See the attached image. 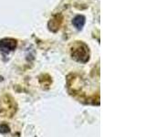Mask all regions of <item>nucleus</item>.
Segmentation results:
<instances>
[{
    "mask_svg": "<svg viewBox=\"0 0 146 137\" xmlns=\"http://www.w3.org/2000/svg\"><path fill=\"white\" fill-rule=\"evenodd\" d=\"M71 57L78 62L86 63L90 59V50L88 46L83 42L77 41L71 49Z\"/></svg>",
    "mask_w": 146,
    "mask_h": 137,
    "instance_id": "nucleus-1",
    "label": "nucleus"
},
{
    "mask_svg": "<svg viewBox=\"0 0 146 137\" xmlns=\"http://www.w3.org/2000/svg\"><path fill=\"white\" fill-rule=\"evenodd\" d=\"M17 48V40L14 39H3L0 40V51L9 53Z\"/></svg>",
    "mask_w": 146,
    "mask_h": 137,
    "instance_id": "nucleus-2",
    "label": "nucleus"
},
{
    "mask_svg": "<svg viewBox=\"0 0 146 137\" xmlns=\"http://www.w3.org/2000/svg\"><path fill=\"white\" fill-rule=\"evenodd\" d=\"M85 17L82 15H78L76 16L72 20V24L78 30H81L82 27H84L85 24Z\"/></svg>",
    "mask_w": 146,
    "mask_h": 137,
    "instance_id": "nucleus-3",
    "label": "nucleus"
},
{
    "mask_svg": "<svg viewBox=\"0 0 146 137\" xmlns=\"http://www.w3.org/2000/svg\"><path fill=\"white\" fill-rule=\"evenodd\" d=\"M60 24H61V20L58 19V16H57L54 18H52V19H50V21L48 22V27L51 31L56 32L59 29Z\"/></svg>",
    "mask_w": 146,
    "mask_h": 137,
    "instance_id": "nucleus-4",
    "label": "nucleus"
},
{
    "mask_svg": "<svg viewBox=\"0 0 146 137\" xmlns=\"http://www.w3.org/2000/svg\"><path fill=\"white\" fill-rule=\"evenodd\" d=\"M8 132H9V127L7 124H5V123H1L0 124V132L1 134H7Z\"/></svg>",
    "mask_w": 146,
    "mask_h": 137,
    "instance_id": "nucleus-5",
    "label": "nucleus"
}]
</instances>
